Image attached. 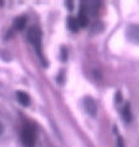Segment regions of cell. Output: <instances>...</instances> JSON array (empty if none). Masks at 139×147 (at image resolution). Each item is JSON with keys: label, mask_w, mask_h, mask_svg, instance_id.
<instances>
[{"label": "cell", "mask_w": 139, "mask_h": 147, "mask_svg": "<svg viewBox=\"0 0 139 147\" xmlns=\"http://www.w3.org/2000/svg\"><path fill=\"white\" fill-rule=\"evenodd\" d=\"M27 37H28V41L31 42L33 47H35L36 53L37 55L40 56L42 61H46L44 58V54H42V33L41 31L38 30L37 27H32L28 30V33H27Z\"/></svg>", "instance_id": "cell-1"}, {"label": "cell", "mask_w": 139, "mask_h": 147, "mask_svg": "<svg viewBox=\"0 0 139 147\" xmlns=\"http://www.w3.org/2000/svg\"><path fill=\"white\" fill-rule=\"evenodd\" d=\"M21 138H22V143L23 147H35L36 143V132L31 124H26L22 129L21 133Z\"/></svg>", "instance_id": "cell-2"}, {"label": "cell", "mask_w": 139, "mask_h": 147, "mask_svg": "<svg viewBox=\"0 0 139 147\" xmlns=\"http://www.w3.org/2000/svg\"><path fill=\"white\" fill-rule=\"evenodd\" d=\"M126 37L130 41L139 44V24H130V26H128Z\"/></svg>", "instance_id": "cell-3"}, {"label": "cell", "mask_w": 139, "mask_h": 147, "mask_svg": "<svg viewBox=\"0 0 139 147\" xmlns=\"http://www.w3.org/2000/svg\"><path fill=\"white\" fill-rule=\"evenodd\" d=\"M84 109L91 117H96V114H97V106H96V102L92 97L84 98Z\"/></svg>", "instance_id": "cell-4"}, {"label": "cell", "mask_w": 139, "mask_h": 147, "mask_svg": "<svg viewBox=\"0 0 139 147\" xmlns=\"http://www.w3.org/2000/svg\"><path fill=\"white\" fill-rule=\"evenodd\" d=\"M17 98H18L19 102H21L22 105H24V106H28V105H30V102H31L30 96L26 94V92H23V91H18V92H17Z\"/></svg>", "instance_id": "cell-5"}, {"label": "cell", "mask_w": 139, "mask_h": 147, "mask_svg": "<svg viewBox=\"0 0 139 147\" xmlns=\"http://www.w3.org/2000/svg\"><path fill=\"white\" fill-rule=\"evenodd\" d=\"M77 21H78V23L81 27H84L88 24V16H87L86 10H84L83 8H82L81 12H79V16H78V18H77Z\"/></svg>", "instance_id": "cell-6"}, {"label": "cell", "mask_w": 139, "mask_h": 147, "mask_svg": "<svg viewBox=\"0 0 139 147\" xmlns=\"http://www.w3.org/2000/svg\"><path fill=\"white\" fill-rule=\"evenodd\" d=\"M68 27H69L70 30L73 31V32H77V31H78V28L81 27V26H79L77 18H73V17H70V18L68 19Z\"/></svg>", "instance_id": "cell-7"}, {"label": "cell", "mask_w": 139, "mask_h": 147, "mask_svg": "<svg viewBox=\"0 0 139 147\" xmlns=\"http://www.w3.org/2000/svg\"><path fill=\"white\" fill-rule=\"evenodd\" d=\"M26 23H27V19H26L24 17H19V18H17L15 21H14V27H15L17 30H23Z\"/></svg>", "instance_id": "cell-8"}, {"label": "cell", "mask_w": 139, "mask_h": 147, "mask_svg": "<svg viewBox=\"0 0 139 147\" xmlns=\"http://www.w3.org/2000/svg\"><path fill=\"white\" fill-rule=\"evenodd\" d=\"M123 118H124V120L126 121V123H129V121H132V113H130V106H129V104L124 107V110H123Z\"/></svg>", "instance_id": "cell-9"}, {"label": "cell", "mask_w": 139, "mask_h": 147, "mask_svg": "<svg viewBox=\"0 0 139 147\" xmlns=\"http://www.w3.org/2000/svg\"><path fill=\"white\" fill-rule=\"evenodd\" d=\"M116 147H125V143H124V140L120 134H118V138H116Z\"/></svg>", "instance_id": "cell-10"}, {"label": "cell", "mask_w": 139, "mask_h": 147, "mask_svg": "<svg viewBox=\"0 0 139 147\" xmlns=\"http://www.w3.org/2000/svg\"><path fill=\"white\" fill-rule=\"evenodd\" d=\"M1 133H3V124L0 123V136H1Z\"/></svg>", "instance_id": "cell-11"}]
</instances>
